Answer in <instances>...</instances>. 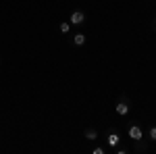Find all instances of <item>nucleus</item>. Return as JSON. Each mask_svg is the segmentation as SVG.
<instances>
[{
    "label": "nucleus",
    "instance_id": "0eeeda50",
    "mask_svg": "<svg viewBox=\"0 0 156 154\" xmlns=\"http://www.w3.org/2000/svg\"><path fill=\"white\" fill-rule=\"evenodd\" d=\"M58 29L62 31V34H69V31H71V23H67V21H65V23H60Z\"/></svg>",
    "mask_w": 156,
    "mask_h": 154
},
{
    "label": "nucleus",
    "instance_id": "20e7f679",
    "mask_svg": "<svg viewBox=\"0 0 156 154\" xmlns=\"http://www.w3.org/2000/svg\"><path fill=\"white\" fill-rule=\"evenodd\" d=\"M121 142V138H119V133H108V138H106V144L110 146V148H117Z\"/></svg>",
    "mask_w": 156,
    "mask_h": 154
},
{
    "label": "nucleus",
    "instance_id": "1a4fd4ad",
    "mask_svg": "<svg viewBox=\"0 0 156 154\" xmlns=\"http://www.w3.org/2000/svg\"><path fill=\"white\" fill-rule=\"evenodd\" d=\"M94 154H104V148H100V146H98V148H94Z\"/></svg>",
    "mask_w": 156,
    "mask_h": 154
},
{
    "label": "nucleus",
    "instance_id": "6e6552de",
    "mask_svg": "<svg viewBox=\"0 0 156 154\" xmlns=\"http://www.w3.org/2000/svg\"><path fill=\"white\" fill-rule=\"evenodd\" d=\"M148 135H150V140H152V142H156V127H150Z\"/></svg>",
    "mask_w": 156,
    "mask_h": 154
},
{
    "label": "nucleus",
    "instance_id": "7ed1b4c3",
    "mask_svg": "<svg viewBox=\"0 0 156 154\" xmlns=\"http://www.w3.org/2000/svg\"><path fill=\"white\" fill-rule=\"evenodd\" d=\"M115 108H117V115H119V117H125V115L129 113V104H127L125 100H123V102H117Z\"/></svg>",
    "mask_w": 156,
    "mask_h": 154
},
{
    "label": "nucleus",
    "instance_id": "423d86ee",
    "mask_svg": "<svg viewBox=\"0 0 156 154\" xmlns=\"http://www.w3.org/2000/svg\"><path fill=\"white\" fill-rule=\"evenodd\" d=\"M83 138H85V140H90V142H92V140H96V138H98V131H96V129H85Z\"/></svg>",
    "mask_w": 156,
    "mask_h": 154
},
{
    "label": "nucleus",
    "instance_id": "9d476101",
    "mask_svg": "<svg viewBox=\"0 0 156 154\" xmlns=\"http://www.w3.org/2000/svg\"><path fill=\"white\" fill-rule=\"evenodd\" d=\"M154 27H156V21H154Z\"/></svg>",
    "mask_w": 156,
    "mask_h": 154
},
{
    "label": "nucleus",
    "instance_id": "39448f33",
    "mask_svg": "<svg viewBox=\"0 0 156 154\" xmlns=\"http://www.w3.org/2000/svg\"><path fill=\"white\" fill-rule=\"evenodd\" d=\"M73 44H75V46H83V44H85V36H83V34H75Z\"/></svg>",
    "mask_w": 156,
    "mask_h": 154
},
{
    "label": "nucleus",
    "instance_id": "f03ea898",
    "mask_svg": "<svg viewBox=\"0 0 156 154\" xmlns=\"http://www.w3.org/2000/svg\"><path fill=\"white\" fill-rule=\"evenodd\" d=\"M83 21H85V13L83 11H73L71 13V19H69L71 25H83Z\"/></svg>",
    "mask_w": 156,
    "mask_h": 154
},
{
    "label": "nucleus",
    "instance_id": "f257e3e1",
    "mask_svg": "<svg viewBox=\"0 0 156 154\" xmlns=\"http://www.w3.org/2000/svg\"><path fill=\"white\" fill-rule=\"evenodd\" d=\"M127 133H129V138H131L133 142H140V140L144 138V131H142V127H140V125H131Z\"/></svg>",
    "mask_w": 156,
    "mask_h": 154
}]
</instances>
